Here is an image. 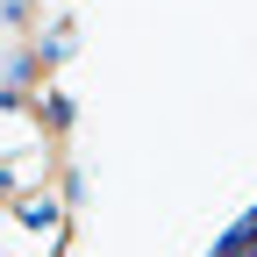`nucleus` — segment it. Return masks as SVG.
I'll return each instance as SVG.
<instances>
[{
	"mask_svg": "<svg viewBox=\"0 0 257 257\" xmlns=\"http://www.w3.org/2000/svg\"><path fill=\"white\" fill-rule=\"evenodd\" d=\"M43 121H50V128H72V100H57V93H50V100H43Z\"/></svg>",
	"mask_w": 257,
	"mask_h": 257,
	"instance_id": "nucleus-1",
	"label": "nucleus"
}]
</instances>
